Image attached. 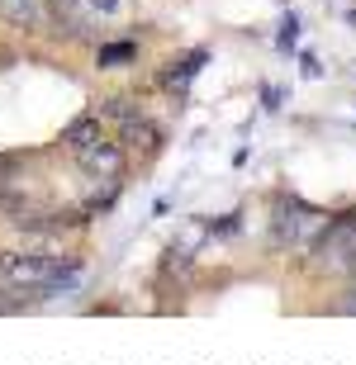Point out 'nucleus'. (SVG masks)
<instances>
[{
	"mask_svg": "<svg viewBox=\"0 0 356 365\" xmlns=\"http://www.w3.org/2000/svg\"><path fill=\"white\" fill-rule=\"evenodd\" d=\"M295 38H300V19H295V14H285V19H280V48H295Z\"/></svg>",
	"mask_w": 356,
	"mask_h": 365,
	"instance_id": "obj_9",
	"label": "nucleus"
},
{
	"mask_svg": "<svg viewBox=\"0 0 356 365\" xmlns=\"http://www.w3.org/2000/svg\"><path fill=\"white\" fill-rule=\"evenodd\" d=\"M76 162L91 171V176H100V180H119L123 176V148L119 143H105V138H96V143H86L81 152H71Z\"/></svg>",
	"mask_w": 356,
	"mask_h": 365,
	"instance_id": "obj_4",
	"label": "nucleus"
},
{
	"mask_svg": "<svg viewBox=\"0 0 356 365\" xmlns=\"http://www.w3.org/2000/svg\"><path fill=\"white\" fill-rule=\"evenodd\" d=\"M200 67H205V53H190V57H185V62H180V67H171V71H166L162 81L171 86V91H180V86L190 81V76H195V71H200Z\"/></svg>",
	"mask_w": 356,
	"mask_h": 365,
	"instance_id": "obj_7",
	"label": "nucleus"
},
{
	"mask_svg": "<svg viewBox=\"0 0 356 365\" xmlns=\"http://www.w3.org/2000/svg\"><path fill=\"white\" fill-rule=\"evenodd\" d=\"M323 223H328V214H318L314 204H304V200H275L271 242L275 247H309L318 237Z\"/></svg>",
	"mask_w": 356,
	"mask_h": 365,
	"instance_id": "obj_3",
	"label": "nucleus"
},
{
	"mask_svg": "<svg viewBox=\"0 0 356 365\" xmlns=\"http://www.w3.org/2000/svg\"><path fill=\"white\" fill-rule=\"evenodd\" d=\"M53 5H57V10H71V5H76V0H53Z\"/></svg>",
	"mask_w": 356,
	"mask_h": 365,
	"instance_id": "obj_10",
	"label": "nucleus"
},
{
	"mask_svg": "<svg viewBox=\"0 0 356 365\" xmlns=\"http://www.w3.org/2000/svg\"><path fill=\"white\" fill-rule=\"evenodd\" d=\"M309 247H314L318 271H356V214L328 218Z\"/></svg>",
	"mask_w": 356,
	"mask_h": 365,
	"instance_id": "obj_2",
	"label": "nucleus"
},
{
	"mask_svg": "<svg viewBox=\"0 0 356 365\" xmlns=\"http://www.w3.org/2000/svg\"><path fill=\"white\" fill-rule=\"evenodd\" d=\"M0 280L10 289H29V294H62L81 280V261L48 257V252H5L0 257Z\"/></svg>",
	"mask_w": 356,
	"mask_h": 365,
	"instance_id": "obj_1",
	"label": "nucleus"
},
{
	"mask_svg": "<svg viewBox=\"0 0 356 365\" xmlns=\"http://www.w3.org/2000/svg\"><path fill=\"white\" fill-rule=\"evenodd\" d=\"M96 138H100V119H96V114H81L76 123H67V133H62V148H67V152H81L86 143H96Z\"/></svg>",
	"mask_w": 356,
	"mask_h": 365,
	"instance_id": "obj_5",
	"label": "nucleus"
},
{
	"mask_svg": "<svg viewBox=\"0 0 356 365\" xmlns=\"http://www.w3.org/2000/svg\"><path fill=\"white\" fill-rule=\"evenodd\" d=\"M133 57H138V43H110V48H100V67H123Z\"/></svg>",
	"mask_w": 356,
	"mask_h": 365,
	"instance_id": "obj_8",
	"label": "nucleus"
},
{
	"mask_svg": "<svg viewBox=\"0 0 356 365\" xmlns=\"http://www.w3.org/2000/svg\"><path fill=\"white\" fill-rule=\"evenodd\" d=\"M123 143H133V148H143V152H157V128H152L148 119L128 114V119H123Z\"/></svg>",
	"mask_w": 356,
	"mask_h": 365,
	"instance_id": "obj_6",
	"label": "nucleus"
}]
</instances>
